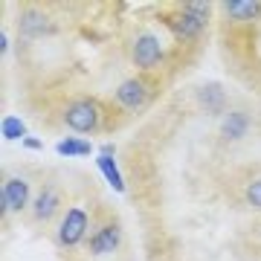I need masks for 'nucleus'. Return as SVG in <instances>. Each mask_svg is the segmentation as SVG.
Returning <instances> with one entry per match:
<instances>
[{"instance_id": "obj_12", "label": "nucleus", "mask_w": 261, "mask_h": 261, "mask_svg": "<svg viewBox=\"0 0 261 261\" xmlns=\"http://www.w3.org/2000/svg\"><path fill=\"white\" fill-rule=\"evenodd\" d=\"M56 151L61 157H87L93 148H90V142L82 140V137H67V140L56 142Z\"/></svg>"}, {"instance_id": "obj_8", "label": "nucleus", "mask_w": 261, "mask_h": 261, "mask_svg": "<svg viewBox=\"0 0 261 261\" xmlns=\"http://www.w3.org/2000/svg\"><path fill=\"white\" fill-rule=\"evenodd\" d=\"M119 244H122V226L116 224V221H111V224H105L102 229L90 238V252H93V255H108V252H113Z\"/></svg>"}, {"instance_id": "obj_19", "label": "nucleus", "mask_w": 261, "mask_h": 261, "mask_svg": "<svg viewBox=\"0 0 261 261\" xmlns=\"http://www.w3.org/2000/svg\"><path fill=\"white\" fill-rule=\"evenodd\" d=\"M258 235H261V226H258Z\"/></svg>"}, {"instance_id": "obj_7", "label": "nucleus", "mask_w": 261, "mask_h": 261, "mask_svg": "<svg viewBox=\"0 0 261 261\" xmlns=\"http://www.w3.org/2000/svg\"><path fill=\"white\" fill-rule=\"evenodd\" d=\"M29 200H32V189L23 177H9L3 183V212L6 215L20 212Z\"/></svg>"}, {"instance_id": "obj_9", "label": "nucleus", "mask_w": 261, "mask_h": 261, "mask_svg": "<svg viewBox=\"0 0 261 261\" xmlns=\"http://www.w3.org/2000/svg\"><path fill=\"white\" fill-rule=\"evenodd\" d=\"M113 145H108V148H102V154H99V171L105 174V180L111 183V189L113 192H125V180H122V174H119V166H116V160H113Z\"/></svg>"}, {"instance_id": "obj_2", "label": "nucleus", "mask_w": 261, "mask_h": 261, "mask_svg": "<svg viewBox=\"0 0 261 261\" xmlns=\"http://www.w3.org/2000/svg\"><path fill=\"white\" fill-rule=\"evenodd\" d=\"M64 125L73 134H93L102 125V111L90 99H75L64 108Z\"/></svg>"}, {"instance_id": "obj_18", "label": "nucleus", "mask_w": 261, "mask_h": 261, "mask_svg": "<svg viewBox=\"0 0 261 261\" xmlns=\"http://www.w3.org/2000/svg\"><path fill=\"white\" fill-rule=\"evenodd\" d=\"M0 49H3V56H9V41H6V32L0 35Z\"/></svg>"}, {"instance_id": "obj_16", "label": "nucleus", "mask_w": 261, "mask_h": 261, "mask_svg": "<svg viewBox=\"0 0 261 261\" xmlns=\"http://www.w3.org/2000/svg\"><path fill=\"white\" fill-rule=\"evenodd\" d=\"M244 203L252 209H261V177H252L244 189Z\"/></svg>"}, {"instance_id": "obj_5", "label": "nucleus", "mask_w": 261, "mask_h": 261, "mask_svg": "<svg viewBox=\"0 0 261 261\" xmlns=\"http://www.w3.org/2000/svg\"><path fill=\"white\" fill-rule=\"evenodd\" d=\"M58 209H61V189L56 183H44L32 197V218L38 224H47L53 215H58Z\"/></svg>"}, {"instance_id": "obj_3", "label": "nucleus", "mask_w": 261, "mask_h": 261, "mask_svg": "<svg viewBox=\"0 0 261 261\" xmlns=\"http://www.w3.org/2000/svg\"><path fill=\"white\" fill-rule=\"evenodd\" d=\"M87 224H90L87 209H82V206L67 209L64 221H61V226H58V235H56L58 247H61V250H73V247H79V244L84 241V235H87Z\"/></svg>"}, {"instance_id": "obj_17", "label": "nucleus", "mask_w": 261, "mask_h": 261, "mask_svg": "<svg viewBox=\"0 0 261 261\" xmlns=\"http://www.w3.org/2000/svg\"><path fill=\"white\" fill-rule=\"evenodd\" d=\"M23 145H27L29 151H38V148H41V140H38V137H27V140H23Z\"/></svg>"}, {"instance_id": "obj_14", "label": "nucleus", "mask_w": 261, "mask_h": 261, "mask_svg": "<svg viewBox=\"0 0 261 261\" xmlns=\"http://www.w3.org/2000/svg\"><path fill=\"white\" fill-rule=\"evenodd\" d=\"M197 99L203 102L206 111H215L218 105L224 102V90H221V84H215V82L212 84H203V87L197 90Z\"/></svg>"}, {"instance_id": "obj_1", "label": "nucleus", "mask_w": 261, "mask_h": 261, "mask_svg": "<svg viewBox=\"0 0 261 261\" xmlns=\"http://www.w3.org/2000/svg\"><path fill=\"white\" fill-rule=\"evenodd\" d=\"M206 20H209V6L206 3H186L168 18V27L177 38H197L203 32Z\"/></svg>"}, {"instance_id": "obj_4", "label": "nucleus", "mask_w": 261, "mask_h": 261, "mask_svg": "<svg viewBox=\"0 0 261 261\" xmlns=\"http://www.w3.org/2000/svg\"><path fill=\"white\" fill-rule=\"evenodd\" d=\"M130 58H134V64L140 67V70H151V67H157L160 61H163V47H160V38L151 35V32H142V35H137L134 47H130Z\"/></svg>"}, {"instance_id": "obj_13", "label": "nucleus", "mask_w": 261, "mask_h": 261, "mask_svg": "<svg viewBox=\"0 0 261 261\" xmlns=\"http://www.w3.org/2000/svg\"><path fill=\"white\" fill-rule=\"evenodd\" d=\"M244 134H247V116L244 113H229L221 125V137L224 140H241Z\"/></svg>"}, {"instance_id": "obj_11", "label": "nucleus", "mask_w": 261, "mask_h": 261, "mask_svg": "<svg viewBox=\"0 0 261 261\" xmlns=\"http://www.w3.org/2000/svg\"><path fill=\"white\" fill-rule=\"evenodd\" d=\"M47 15L44 12H38V9H29V12H23V18H20V32L27 38H35V35H41V32H47Z\"/></svg>"}, {"instance_id": "obj_15", "label": "nucleus", "mask_w": 261, "mask_h": 261, "mask_svg": "<svg viewBox=\"0 0 261 261\" xmlns=\"http://www.w3.org/2000/svg\"><path fill=\"white\" fill-rule=\"evenodd\" d=\"M3 137L6 140H27V128L18 116H6L3 119Z\"/></svg>"}, {"instance_id": "obj_10", "label": "nucleus", "mask_w": 261, "mask_h": 261, "mask_svg": "<svg viewBox=\"0 0 261 261\" xmlns=\"http://www.w3.org/2000/svg\"><path fill=\"white\" fill-rule=\"evenodd\" d=\"M224 12L232 20H252L261 15V3H255V0H226Z\"/></svg>"}, {"instance_id": "obj_6", "label": "nucleus", "mask_w": 261, "mask_h": 261, "mask_svg": "<svg viewBox=\"0 0 261 261\" xmlns=\"http://www.w3.org/2000/svg\"><path fill=\"white\" fill-rule=\"evenodd\" d=\"M148 96H151V90H148V84H145V79H125L116 87V102L125 111H140V108H145Z\"/></svg>"}]
</instances>
